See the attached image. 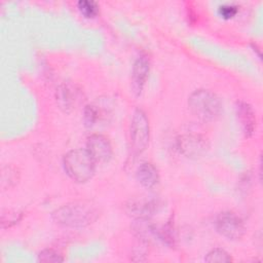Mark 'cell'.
I'll return each mask as SVG.
<instances>
[{
	"label": "cell",
	"mask_w": 263,
	"mask_h": 263,
	"mask_svg": "<svg viewBox=\"0 0 263 263\" xmlns=\"http://www.w3.org/2000/svg\"><path fill=\"white\" fill-rule=\"evenodd\" d=\"M96 163L88 151L82 148L70 150L63 158V166L66 174L78 183H85L93 177Z\"/></svg>",
	"instance_id": "3957f363"
},
{
	"label": "cell",
	"mask_w": 263,
	"mask_h": 263,
	"mask_svg": "<svg viewBox=\"0 0 263 263\" xmlns=\"http://www.w3.org/2000/svg\"><path fill=\"white\" fill-rule=\"evenodd\" d=\"M150 71V61L147 54L142 53L140 54L134 65H133V70H132V88L133 91L139 96L148 79Z\"/></svg>",
	"instance_id": "ba28073f"
},
{
	"label": "cell",
	"mask_w": 263,
	"mask_h": 263,
	"mask_svg": "<svg viewBox=\"0 0 263 263\" xmlns=\"http://www.w3.org/2000/svg\"><path fill=\"white\" fill-rule=\"evenodd\" d=\"M236 114L242 133L246 137H251L256 129V114L253 107L247 102H238L236 105Z\"/></svg>",
	"instance_id": "9c48e42d"
},
{
	"label": "cell",
	"mask_w": 263,
	"mask_h": 263,
	"mask_svg": "<svg viewBox=\"0 0 263 263\" xmlns=\"http://www.w3.org/2000/svg\"><path fill=\"white\" fill-rule=\"evenodd\" d=\"M218 12L221 17L225 20H229L237 14L238 6L233 3H224L218 7Z\"/></svg>",
	"instance_id": "e0dca14e"
},
{
	"label": "cell",
	"mask_w": 263,
	"mask_h": 263,
	"mask_svg": "<svg viewBox=\"0 0 263 263\" xmlns=\"http://www.w3.org/2000/svg\"><path fill=\"white\" fill-rule=\"evenodd\" d=\"M97 163H106L113 156V148L109 139L101 134H92L87 138L86 148Z\"/></svg>",
	"instance_id": "52a82bcc"
},
{
	"label": "cell",
	"mask_w": 263,
	"mask_h": 263,
	"mask_svg": "<svg viewBox=\"0 0 263 263\" xmlns=\"http://www.w3.org/2000/svg\"><path fill=\"white\" fill-rule=\"evenodd\" d=\"M191 113L199 120L209 122L216 120L223 111L220 98L209 89H196L188 98Z\"/></svg>",
	"instance_id": "7a4b0ae2"
},
{
	"label": "cell",
	"mask_w": 263,
	"mask_h": 263,
	"mask_svg": "<svg viewBox=\"0 0 263 263\" xmlns=\"http://www.w3.org/2000/svg\"><path fill=\"white\" fill-rule=\"evenodd\" d=\"M157 206V201L148 199H140L127 205L128 213L136 219H148L156 211Z\"/></svg>",
	"instance_id": "8fae6325"
},
{
	"label": "cell",
	"mask_w": 263,
	"mask_h": 263,
	"mask_svg": "<svg viewBox=\"0 0 263 263\" xmlns=\"http://www.w3.org/2000/svg\"><path fill=\"white\" fill-rule=\"evenodd\" d=\"M136 179L145 188L151 189L159 181V173L151 162H142L136 171Z\"/></svg>",
	"instance_id": "30bf717a"
},
{
	"label": "cell",
	"mask_w": 263,
	"mask_h": 263,
	"mask_svg": "<svg viewBox=\"0 0 263 263\" xmlns=\"http://www.w3.org/2000/svg\"><path fill=\"white\" fill-rule=\"evenodd\" d=\"M100 115H99V111L98 109L93 106V105H87L84 108V123L86 126L90 127L92 125L96 124V122L98 121Z\"/></svg>",
	"instance_id": "2e32d148"
},
{
	"label": "cell",
	"mask_w": 263,
	"mask_h": 263,
	"mask_svg": "<svg viewBox=\"0 0 263 263\" xmlns=\"http://www.w3.org/2000/svg\"><path fill=\"white\" fill-rule=\"evenodd\" d=\"M214 224L216 230L222 236L230 240H238L246 233V225L242 219L231 211L219 213Z\"/></svg>",
	"instance_id": "5b68a950"
},
{
	"label": "cell",
	"mask_w": 263,
	"mask_h": 263,
	"mask_svg": "<svg viewBox=\"0 0 263 263\" xmlns=\"http://www.w3.org/2000/svg\"><path fill=\"white\" fill-rule=\"evenodd\" d=\"M38 261L39 262H46V263H58V262H63L64 258L63 256L52 250V249H45L42 250L39 254H38Z\"/></svg>",
	"instance_id": "9a60e30c"
},
{
	"label": "cell",
	"mask_w": 263,
	"mask_h": 263,
	"mask_svg": "<svg viewBox=\"0 0 263 263\" xmlns=\"http://www.w3.org/2000/svg\"><path fill=\"white\" fill-rule=\"evenodd\" d=\"M77 7L80 13L87 18H92L99 14V4L95 1L89 0H80L77 3Z\"/></svg>",
	"instance_id": "5bb4252c"
},
{
	"label": "cell",
	"mask_w": 263,
	"mask_h": 263,
	"mask_svg": "<svg viewBox=\"0 0 263 263\" xmlns=\"http://www.w3.org/2000/svg\"><path fill=\"white\" fill-rule=\"evenodd\" d=\"M204 261L208 263H228L232 261V258L224 249L215 248L205 255Z\"/></svg>",
	"instance_id": "4fadbf2b"
},
{
	"label": "cell",
	"mask_w": 263,
	"mask_h": 263,
	"mask_svg": "<svg viewBox=\"0 0 263 263\" xmlns=\"http://www.w3.org/2000/svg\"><path fill=\"white\" fill-rule=\"evenodd\" d=\"M99 208L88 200H76L66 203L54 210L52 220L64 227L83 228L98 220Z\"/></svg>",
	"instance_id": "6da1fadb"
},
{
	"label": "cell",
	"mask_w": 263,
	"mask_h": 263,
	"mask_svg": "<svg viewBox=\"0 0 263 263\" xmlns=\"http://www.w3.org/2000/svg\"><path fill=\"white\" fill-rule=\"evenodd\" d=\"M57 101L61 109L69 111L73 106V93L67 85H61L57 89Z\"/></svg>",
	"instance_id": "7c38bea8"
},
{
	"label": "cell",
	"mask_w": 263,
	"mask_h": 263,
	"mask_svg": "<svg viewBox=\"0 0 263 263\" xmlns=\"http://www.w3.org/2000/svg\"><path fill=\"white\" fill-rule=\"evenodd\" d=\"M177 148L181 154L188 158L203 157L209 151L208 140L196 134H185L177 139Z\"/></svg>",
	"instance_id": "8992f818"
},
{
	"label": "cell",
	"mask_w": 263,
	"mask_h": 263,
	"mask_svg": "<svg viewBox=\"0 0 263 263\" xmlns=\"http://www.w3.org/2000/svg\"><path fill=\"white\" fill-rule=\"evenodd\" d=\"M150 124L147 114L142 109H136L129 124V145L135 155L141 154L148 146Z\"/></svg>",
	"instance_id": "277c9868"
}]
</instances>
